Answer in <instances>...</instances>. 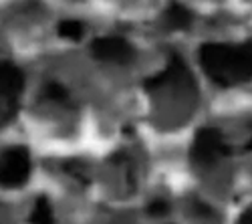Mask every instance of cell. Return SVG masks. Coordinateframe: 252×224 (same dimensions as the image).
<instances>
[{"instance_id": "obj_4", "label": "cell", "mask_w": 252, "mask_h": 224, "mask_svg": "<svg viewBox=\"0 0 252 224\" xmlns=\"http://www.w3.org/2000/svg\"><path fill=\"white\" fill-rule=\"evenodd\" d=\"M31 176V156L23 146L6 148L0 154V186L18 188Z\"/></svg>"}, {"instance_id": "obj_11", "label": "cell", "mask_w": 252, "mask_h": 224, "mask_svg": "<svg viewBox=\"0 0 252 224\" xmlns=\"http://www.w3.org/2000/svg\"><path fill=\"white\" fill-rule=\"evenodd\" d=\"M238 224H252V206L242 212V216L238 218Z\"/></svg>"}, {"instance_id": "obj_2", "label": "cell", "mask_w": 252, "mask_h": 224, "mask_svg": "<svg viewBox=\"0 0 252 224\" xmlns=\"http://www.w3.org/2000/svg\"><path fill=\"white\" fill-rule=\"evenodd\" d=\"M230 144L218 128H202L192 141L190 160L196 172L212 170L220 160L230 156Z\"/></svg>"}, {"instance_id": "obj_5", "label": "cell", "mask_w": 252, "mask_h": 224, "mask_svg": "<svg viewBox=\"0 0 252 224\" xmlns=\"http://www.w3.org/2000/svg\"><path fill=\"white\" fill-rule=\"evenodd\" d=\"M93 59L109 65H129L135 59V49L123 36H99L91 43Z\"/></svg>"}, {"instance_id": "obj_3", "label": "cell", "mask_w": 252, "mask_h": 224, "mask_svg": "<svg viewBox=\"0 0 252 224\" xmlns=\"http://www.w3.org/2000/svg\"><path fill=\"white\" fill-rule=\"evenodd\" d=\"M25 73L10 61H0V128L8 126L20 109Z\"/></svg>"}, {"instance_id": "obj_6", "label": "cell", "mask_w": 252, "mask_h": 224, "mask_svg": "<svg viewBox=\"0 0 252 224\" xmlns=\"http://www.w3.org/2000/svg\"><path fill=\"white\" fill-rule=\"evenodd\" d=\"M194 23V14L192 10L180 4V2H172L161 14V25L167 31H188Z\"/></svg>"}, {"instance_id": "obj_10", "label": "cell", "mask_w": 252, "mask_h": 224, "mask_svg": "<svg viewBox=\"0 0 252 224\" xmlns=\"http://www.w3.org/2000/svg\"><path fill=\"white\" fill-rule=\"evenodd\" d=\"M167 212H170V204H167L165 200H161V198H158V200H154V202H150V204H148V214L154 216V218L165 216Z\"/></svg>"}, {"instance_id": "obj_8", "label": "cell", "mask_w": 252, "mask_h": 224, "mask_svg": "<svg viewBox=\"0 0 252 224\" xmlns=\"http://www.w3.org/2000/svg\"><path fill=\"white\" fill-rule=\"evenodd\" d=\"M43 99L53 105H67L69 103V91L63 87L59 81H49L43 87Z\"/></svg>"}, {"instance_id": "obj_1", "label": "cell", "mask_w": 252, "mask_h": 224, "mask_svg": "<svg viewBox=\"0 0 252 224\" xmlns=\"http://www.w3.org/2000/svg\"><path fill=\"white\" fill-rule=\"evenodd\" d=\"M200 65L220 87H236L252 81V40L238 45L206 43L200 47Z\"/></svg>"}, {"instance_id": "obj_9", "label": "cell", "mask_w": 252, "mask_h": 224, "mask_svg": "<svg viewBox=\"0 0 252 224\" xmlns=\"http://www.w3.org/2000/svg\"><path fill=\"white\" fill-rule=\"evenodd\" d=\"M59 34L67 40H81L83 34H85V27L79 20H73V18H67V20H61L59 27H57Z\"/></svg>"}, {"instance_id": "obj_7", "label": "cell", "mask_w": 252, "mask_h": 224, "mask_svg": "<svg viewBox=\"0 0 252 224\" xmlns=\"http://www.w3.org/2000/svg\"><path fill=\"white\" fill-rule=\"evenodd\" d=\"M31 224H55V210L47 196H38L31 210Z\"/></svg>"}]
</instances>
